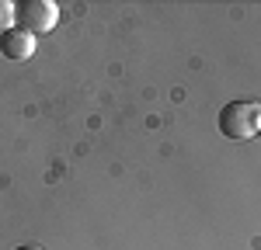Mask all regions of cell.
<instances>
[{"label":"cell","mask_w":261,"mask_h":250,"mask_svg":"<svg viewBox=\"0 0 261 250\" xmlns=\"http://www.w3.org/2000/svg\"><path fill=\"white\" fill-rule=\"evenodd\" d=\"M216 125L226 139H254L261 132V104L258 101H247V98H237V101H226L216 115Z\"/></svg>","instance_id":"obj_1"},{"label":"cell","mask_w":261,"mask_h":250,"mask_svg":"<svg viewBox=\"0 0 261 250\" xmlns=\"http://www.w3.org/2000/svg\"><path fill=\"white\" fill-rule=\"evenodd\" d=\"M60 21V7L53 0H21L18 4V28H24L28 35H49Z\"/></svg>","instance_id":"obj_2"},{"label":"cell","mask_w":261,"mask_h":250,"mask_svg":"<svg viewBox=\"0 0 261 250\" xmlns=\"http://www.w3.org/2000/svg\"><path fill=\"white\" fill-rule=\"evenodd\" d=\"M0 52L7 56V59H14V63H21V59H28L32 52H35V35H28L24 28H11V32H4L0 35Z\"/></svg>","instance_id":"obj_3"},{"label":"cell","mask_w":261,"mask_h":250,"mask_svg":"<svg viewBox=\"0 0 261 250\" xmlns=\"http://www.w3.org/2000/svg\"><path fill=\"white\" fill-rule=\"evenodd\" d=\"M14 24H18V4L0 0V35H4V32H11Z\"/></svg>","instance_id":"obj_4"},{"label":"cell","mask_w":261,"mask_h":250,"mask_svg":"<svg viewBox=\"0 0 261 250\" xmlns=\"http://www.w3.org/2000/svg\"><path fill=\"white\" fill-rule=\"evenodd\" d=\"M14 250H42V247H32V243H28V247H14Z\"/></svg>","instance_id":"obj_5"}]
</instances>
